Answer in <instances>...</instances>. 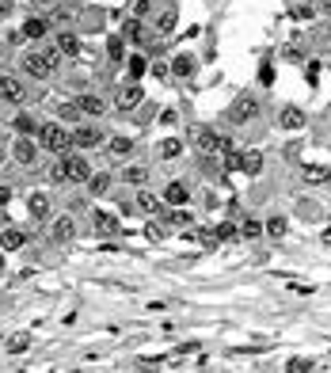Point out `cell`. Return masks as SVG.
Returning <instances> with one entry per match:
<instances>
[{
	"label": "cell",
	"mask_w": 331,
	"mask_h": 373,
	"mask_svg": "<svg viewBox=\"0 0 331 373\" xmlns=\"http://www.w3.org/2000/svg\"><path fill=\"white\" fill-rule=\"evenodd\" d=\"M76 236H80V225H76L73 214H53L46 221V240L53 248H69Z\"/></svg>",
	"instance_id": "obj_8"
},
{
	"label": "cell",
	"mask_w": 331,
	"mask_h": 373,
	"mask_svg": "<svg viewBox=\"0 0 331 373\" xmlns=\"http://www.w3.org/2000/svg\"><path fill=\"white\" fill-rule=\"evenodd\" d=\"M320 240H324V248H331V225L324 228V236H320Z\"/></svg>",
	"instance_id": "obj_41"
},
{
	"label": "cell",
	"mask_w": 331,
	"mask_h": 373,
	"mask_svg": "<svg viewBox=\"0 0 331 373\" xmlns=\"http://www.w3.org/2000/svg\"><path fill=\"white\" fill-rule=\"evenodd\" d=\"M160 199H164V206H186V199H191V186L179 183V179H172V183L160 191Z\"/></svg>",
	"instance_id": "obj_22"
},
{
	"label": "cell",
	"mask_w": 331,
	"mask_h": 373,
	"mask_svg": "<svg viewBox=\"0 0 331 373\" xmlns=\"http://www.w3.org/2000/svg\"><path fill=\"white\" fill-rule=\"evenodd\" d=\"M320 12H324V16H331V0H320Z\"/></svg>",
	"instance_id": "obj_42"
},
{
	"label": "cell",
	"mask_w": 331,
	"mask_h": 373,
	"mask_svg": "<svg viewBox=\"0 0 331 373\" xmlns=\"http://www.w3.org/2000/svg\"><path fill=\"white\" fill-rule=\"evenodd\" d=\"M4 347H8V354H23V350L31 347V335H27V332H23V335H12Z\"/></svg>",
	"instance_id": "obj_29"
},
{
	"label": "cell",
	"mask_w": 331,
	"mask_h": 373,
	"mask_svg": "<svg viewBox=\"0 0 331 373\" xmlns=\"http://www.w3.org/2000/svg\"><path fill=\"white\" fill-rule=\"evenodd\" d=\"M73 111L80 115V118H103L110 111V103L103 100V95H95V92H80L73 100Z\"/></svg>",
	"instance_id": "obj_16"
},
{
	"label": "cell",
	"mask_w": 331,
	"mask_h": 373,
	"mask_svg": "<svg viewBox=\"0 0 331 373\" xmlns=\"http://www.w3.org/2000/svg\"><path fill=\"white\" fill-rule=\"evenodd\" d=\"M12 8H16V0H0V19L12 16Z\"/></svg>",
	"instance_id": "obj_39"
},
{
	"label": "cell",
	"mask_w": 331,
	"mask_h": 373,
	"mask_svg": "<svg viewBox=\"0 0 331 373\" xmlns=\"http://www.w3.org/2000/svg\"><path fill=\"white\" fill-rule=\"evenodd\" d=\"M19 35H23V42H46L53 35V19L46 12H31L19 27Z\"/></svg>",
	"instance_id": "obj_12"
},
{
	"label": "cell",
	"mask_w": 331,
	"mask_h": 373,
	"mask_svg": "<svg viewBox=\"0 0 331 373\" xmlns=\"http://www.w3.org/2000/svg\"><path fill=\"white\" fill-rule=\"evenodd\" d=\"M92 225L99 228V233H115V228H118V221H115L110 214H103V210H95V214H92Z\"/></svg>",
	"instance_id": "obj_26"
},
{
	"label": "cell",
	"mask_w": 331,
	"mask_h": 373,
	"mask_svg": "<svg viewBox=\"0 0 331 373\" xmlns=\"http://www.w3.org/2000/svg\"><path fill=\"white\" fill-rule=\"evenodd\" d=\"M137 107H145V88H141V80H122L115 88V111L134 115Z\"/></svg>",
	"instance_id": "obj_10"
},
{
	"label": "cell",
	"mask_w": 331,
	"mask_h": 373,
	"mask_svg": "<svg viewBox=\"0 0 331 373\" xmlns=\"http://www.w3.org/2000/svg\"><path fill=\"white\" fill-rule=\"evenodd\" d=\"M38 160H42V145H38V137H31V134H16L12 141H8V164H16V168H35Z\"/></svg>",
	"instance_id": "obj_6"
},
{
	"label": "cell",
	"mask_w": 331,
	"mask_h": 373,
	"mask_svg": "<svg viewBox=\"0 0 331 373\" xmlns=\"http://www.w3.org/2000/svg\"><path fill=\"white\" fill-rule=\"evenodd\" d=\"M31 244V228L27 225H0V256H16Z\"/></svg>",
	"instance_id": "obj_11"
},
{
	"label": "cell",
	"mask_w": 331,
	"mask_h": 373,
	"mask_svg": "<svg viewBox=\"0 0 331 373\" xmlns=\"http://www.w3.org/2000/svg\"><path fill=\"white\" fill-rule=\"evenodd\" d=\"M183 152H186V141L183 137H160L157 141V160H164V164L183 160Z\"/></svg>",
	"instance_id": "obj_20"
},
{
	"label": "cell",
	"mask_w": 331,
	"mask_h": 373,
	"mask_svg": "<svg viewBox=\"0 0 331 373\" xmlns=\"http://www.w3.org/2000/svg\"><path fill=\"white\" fill-rule=\"evenodd\" d=\"M259 168H263V152H248V157H244V172L256 175Z\"/></svg>",
	"instance_id": "obj_33"
},
{
	"label": "cell",
	"mask_w": 331,
	"mask_h": 373,
	"mask_svg": "<svg viewBox=\"0 0 331 373\" xmlns=\"http://www.w3.org/2000/svg\"><path fill=\"white\" fill-rule=\"evenodd\" d=\"M160 210H164L160 191H152V186H137V191H134V214H141V217H157Z\"/></svg>",
	"instance_id": "obj_18"
},
{
	"label": "cell",
	"mask_w": 331,
	"mask_h": 373,
	"mask_svg": "<svg viewBox=\"0 0 331 373\" xmlns=\"http://www.w3.org/2000/svg\"><path fill=\"white\" fill-rule=\"evenodd\" d=\"M122 50H126V38H122V35H115V38L107 42V53H110L115 61H126V58H122Z\"/></svg>",
	"instance_id": "obj_32"
},
{
	"label": "cell",
	"mask_w": 331,
	"mask_h": 373,
	"mask_svg": "<svg viewBox=\"0 0 331 373\" xmlns=\"http://www.w3.org/2000/svg\"><path fill=\"white\" fill-rule=\"evenodd\" d=\"M157 122H164V126H175V122H179V111H175V107H164Z\"/></svg>",
	"instance_id": "obj_36"
},
{
	"label": "cell",
	"mask_w": 331,
	"mask_h": 373,
	"mask_svg": "<svg viewBox=\"0 0 331 373\" xmlns=\"http://www.w3.org/2000/svg\"><path fill=\"white\" fill-rule=\"evenodd\" d=\"M285 233H290V221H285L282 214H274V217H267V221H263V236H270V240H282Z\"/></svg>",
	"instance_id": "obj_24"
},
{
	"label": "cell",
	"mask_w": 331,
	"mask_h": 373,
	"mask_svg": "<svg viewBox=\"0 0 331 373\" xmlns=\"http://www.w3.org/2000/svg\"><path fill=\"white\" fill-rule=\"evenodd\" d=\"M0 103L4 107H27L31 103V88L19 73H0Z\"/></svg>",
	"instance_id": "obj_7"
},
{
	"label": "cell",
	"mask_w": 331,
	"mask_h": 373,
	"mask_svg": "<svg viewBox=\"0 0 331 373\" xmlns=\"http://www.w3.org/2000/svg\"><path fill=\"white\" fill-rule=\"evenodd\" d=\"M92 160H88V152L80 149H69L65 157H53L50 164V186H84L92 179Z\"/></svg>",
	"instance_id": "obj_2"
},
{
	"label": "cell",
	"mask_w": 331,
	"mask_h": 373,
	"mask_svg": "<svg viewBox=\"0 0 331 373\" xmlns=\"http://www.w3.org/2000/svg\"><path fill=\"white\" fill-rule=\"evenodd\" d=\"M99 152H103L110 164H126V160L137 157V141L130 134H107V141H103V149H99Z\"/></svg>",
	"instance_id": "obj_9"
},
{
	"label": "cell",
	"mask_w": 331,
	"mask_h": 373,
	"mask_svg": "<svg viewBox=\"0 0 331 373\" xmlns=\"http://www.w3.org/2000/svg\"><path fill=\"white\" fill-rule=\"evenodd\" d=\"M50 42L58 46V53H61L65 61H69V58H80V35H76V31L61 27V31H53V35H50Z\"/></svg>",
	"instance_id": "obj_19"
},
{
	"label": "cell",
	"mask_w": 331,
	"mask_h": 373,
	"mask_svg": "<svg viewBox=\"0 0 331 373\" xmlns=\"http://www.w3.org/2000/svg\"><path fill=\"white\" fill-rule=\"evenodd\" d=\"M152 23H157V31H164V35H168V31L175 27V8H164V12L152 19Z\"/></svg>",
	"instance_id": "obj_30"
},
{
	"label": "cell",
	"mask_w": 331,
	"mask_h": 373,
	"mask_svg": "<svg viewBox=\"0 0 331 373\" xmlns=\"http://www.w3.org/2000/svg\"><path fill=\"white\" fill-rule=\"evenodd\" d=\"M12 199H16V191H12L8 183H0V210H4V206L12 202Z\"/></svg>",
	"instance_id": "obj_37"
},
{
	"label": "cell",
	"mask_w": 331,
	"mask_h": 373,
	"mask_svg": "<svg viewBox=\"0 0 331 373\" xmlns=\"http://www.w3.org/2000/svg\"><path fill=\"white\" fill-rule=\"evenodd\" d=\"M115 183H118V175L110 172V168H103V172L95 168V172H92V179L84 183V194H88L92 202H99V199H107V194L115 191Z\"/></svg>",
	"instance_id": "obj_15"
},
{
	"label": "cell",
	"mask_w": 331,
	"mask_h": 373,
	"mask_svg": "<svg viewBox=\"0 0 331 373\" xmlns=\"http://www.w3.org/2000/svg\"><path fill=\"white\" fill-rule=\"evenodd\" d=\"M263 115V100L256 92H240L233 103H228V111H225V126H233V130H244L251 126L256 118Z\"/></svg>",
	"instance_id": "obj_3"
},
{
	"label": "cell",
	"mask_w": 331,
	"mask_h": 373,
	"mask_svg": "<svg viewBox=\"0 0 331 373\" xmlns=\"http://www.w3.org/2000/svg\"><path fill=\"white\" fill-rule=\"evenodd\" d=\"M4 145H8V141L0 137V168H4V164H8V149H4Z\"/></svg>",
	"instance_id": "obj_40"
},
{
	"label": "cell",
	"mask_w": 331,
	"mask_h": 373,
	"mask_svg": "<svg viewBox=\"0 0 331 373\" xmlns=\"http://www.w3.org/2000/svg\"><path fill=\"white\" fill-rule=\"evenodd\" d=\"M141 35H145V19H137V16H134V19H130V23H126V35H122V38L137 42Z\"/></svg>",
	"instance_id": "obj_31"
},
{
	"label": "cell",
	"mask_w": 331,
	"mask_h": 373,
	"mask_svg": "<svg viewBox=\"0 0 331 373\" xmlns=\"http://www.w3.org/2000/svg\"><path fill=\"white\" fill-rule=\"evenodd\" d=\"M301 149H305L301 141H285V145H282V157H285V160H297V157H301Z\"/></svg>",
	"instance_id": "obj_34"
},
{
	"label": "cell",
	"mask_w": 331,
	"mask_h": 373,
	"mask_svg": "<svg viewBox=\"0 0 331 373\" xmlns=\"http://www.w3.org/2000/svg\"><path fill=\"white\" fill-rule=\"evenodd\" d=\"M297 217H301V221H324V202L301 194V199H297Z\"/></svg>",
	"instance_id": "obj_23"
},
{
	"label": "cell",
	"mask_w": 331,
	"mask_h": 373,
	"mask_svg": "<svg viewBox=\"0 0 331 373\" xmlns=\"http://www.w3.org/2000/svg\"><path fill=\"white\" fill-rule=\"evenodd\" d=\"M301 175H305V179H301L305 186H324V179H327V168H316V164H308V168H305Z\"/></svg>",
	"instance_id": "obj_25"
},
{
	"label": "cell",
	"mask_w": 331,
	"mask_h": 373,
	"mask_svg": "<svg viewBox=\"0 0 331 373\" xmlns=\"http://www.w3.org/2000/svg\"><path fill=\"white\" fill-rule=\"evenodd\" d=\"M324 217H327V225H331V214H324Z\"/></svg>",
	"instance_id": "obj_44"
},
{
	"label": "cell",
	"mask_w": 331,
	"mask_h": 373,
	"mask_svg": "<svg viewBox=\"0 0 331 373\" xmlns=\"http://www.w3.org/2000/svg\"><path fill=\"white\" fill-rule=\"evenodd\" d=\"M134 16L137 19H149L152 16V0H134Z\"/></svg>",
	"instance_id": "obj_35"
},
{
	"label": "cell",
	"mask_w": 331,
	"mask_h": 373,
	"mask_svg": "<svg viewBox=\"0 0 331 373\" xmlns=\"http://www.w3.org/2000/svg\"><path fill=\"white\" fill-rule=\"evenodd\" d=\"M38 126H42L38 115H31L27 107H16V115H12V134H31V137H35Z\"/></svg>",
	"instance_id": "obj_21"
},
{
	"label": "cell",
	"mask_w": 331,
	"mask_h": 373,
	"mask_svg": "<svg viewBox=\"0 0 331 373\" xmlns=\"http://www.w3.org/2000/svg\"><path fill=\"white\" fill-rule=\"evenodd\" d=\"M61 65H65V58L58 53L53 42L19 50V76H23V80H50V76L61 73Z\"/></svg>",
	"instance_id": "obj_1"
},
{
	"label": "cell",
	"mask_w": 331,
	"mask_h": 373,
	"mask_svg": "<svg viewBox=\"0 0 331 373\" xmlns=\"http://www.w3.org/2000/svg\"><path fill=\"white\" fill-rule=\"evenodd\" d=\"M27 217L35 225H46L53 217V194L50 191H31L27 194Z\"/></svg>",
	"instance_id": "obj_14"
},
{
	"label": "cell",
	"mask_w": 331,
	"mask_h": 373,
	"mask_svg": "<svg viewBox=\"0 0 331 373\" xmlns=\"http://www.w3.org/2000/svg\"><path fill=\"white\" fill-rule=\"evenodd\" d=\"M27 4H31V8H35V12H50V8H53V4H58V0H27Z\"/></svg>",
	"instance_id": "obj_38"
},
{
	"label": "cell",
	"mask_w": 331,
	"mask_h": 373,
	"mask_svg": "<svg viewBox=\"0 0 331 373\" xmlns=\"http://www.w3.org/2000/svg\"><path fill=\"white\" fill-rule=\"evenodd\" d=\"M126 65H130V80H141V76L149 73V61L141 58V53H134V58H130Z\"/></svg>",
	"instance_id": "obj_27"
},
{
	"label": "cell",
	"mask_w": 331,
	"mask_h": 373,
	"mask_svg": "<svg viewBox=\"0 0 331 373\" xmlns=\"http://www.w3.org/2000/svg\"><path fill=\"white\" fill-rule=\"evenodd\" d=\"M236 233H240V236H244V240H256V236H263V221H256V217H248V221H244V225H240V228H236Z\"/></svg>",
	"instance_id": "obj_28"
},
{
	"label": "cell",
	"mask_w": 331,
	"mask_h": 373,
	"mask_svg": "<svg viewBox=\"0 0 331 373\" xmlns=\"http://www.w3.org/2000/svg\"><path fill=\"white\" fill-rule=\"evenodd\" d=\"M118 183H126V186H149V179H152V172H149V164H141L137 157L134 160H126V164H118Z\"/></svg>",
	"instance_id": "obj_13"
},
{
	"label": "cell",
	"mask_w": 331,
	"mask_h": 373,
	"mask_svg": "<svg viewBox=\"0 0 331 373\" xmlns=\"http://www.w3.org/2000/svg\"><path fill=\"white\" fill-rule=\"evenodd\" d=\"M274 122H278V130H285V134H301V130L308 126V111H305V107H297V103H285Z\"/></svg>",
	"instance_id": "obj_17"
},
{
	"label": "cell",
	"mask_w": 331,
	"mask_h": 373,
	"mask_svg": "<svg viewBox=\"0 0 331 373\" xmlns=\"http://www.w3.org/2000/svg\"><path fill=\"white\" fill-rule=\"evenodd\" d=\"M324 186H331V168H327V179H324Z\"/></svg>",
	"instance_id": "obj_43"
},
{
	"label": "cell",
	"mask_w": 331,
	"mask_h": 373,
	"mask_svg": "<svg viewBox=\"0 0 331 373\" xmlns=\"http://www.w3.org/2000/svg\"><path fill=\"white\" fill-rule=\"evenodd\" d=\"M35 137L42 145V157H65L73 149V130L65 122H42Z\"/></svg>",
	"instance_id": "obj_4"
},
{
	"label": "cell",
	"mask_w": 331,
	"mask_h": 373,
	"mask_svg": "<svg viewBox=\"0 0 331 373\" xmlns=\"http://www.w3.org/2000/svg\"><path fill=\"white\" fill-rule=\"evenodd\" d=\"M69 130H73V149L80 152H99L107 141V130L99 126V118H76Z\"/></svg>",
	"instance_id": "obj_5"
}]
</instances>
